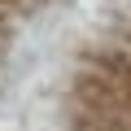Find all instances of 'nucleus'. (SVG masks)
Returning <instances> with one entry per match:
<instances>
[{
  "label": "nucleus",
  "instance_id": "f257e3e1",
  "mask_svg": "<svg viewBox=\"0 0 131 131\" xmlns=\"http://www.w3.org/2000/svg\"><path fill=\"white\" fill-rule=\"evenodd\" d=\"M109 109H131V88H127V96H109L105 105H92L88 114H109Z\"/></svg>",
  "mask_w": 131,
  "mask_h": 131
}]
</instances>
